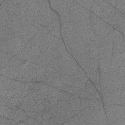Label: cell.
Listing matches in <instances>:
<instances>
[{"instance_id": "cell-27", "label": "cell", "mask_w": 125, "mask_h": 125, "mask_svg": "<svg viewBox=\"0 0 125 125\" xmlns=\"http://www.w3.org/2000/svg\"><path fill=\"white\" fill-rule=\"evenodd\" d=\"M81 104V111L84 109L89 107V104L87 101V99L80 98Z\"/></svg>"}, {"instance_id": "cell-14", "label": "cell", "mask_w": 125, "mask_h": 125, "mask_svg": "<svg viewBox=\"0 0 125 125\" xmlns=\"http://www.w3.org/2000/svg\"><path fill=\"white\" fill-rule=\"evenodd\" d=\"M125 59V52L122 53H112L111 64V65L114 64L119 61Z\"/></svg>"}, {"instance_id": "cell-1", "label": "cell", "mask_w": 125, "mask_h": 125, "mask_svg": "<svg viewBox=\"0 0 125 125\" xmlns=\"http://www.w3.org/2000/svg\"><path fill=\"white\" fill-rule=\"evenodd\" d=\"M107 120L114 121L115 120L125 118V105L104 104Z\"/></svg>"}, {"instance_id": "cell-17", "label": "cell", "mask_w": 125, "mask_h": 125, "mask_svg": "<svg viewBox=\"0 0 125 125\" xmlns=\"http://www.w3.org/2000/svg\"><path fill=\"white\" fill-rule=\"evenodd\" d=\"M93 0H75L74 1L77 4H79L81 6L87 8L89 10H91Z\"/></svg>"}, {"instance_id": "cell-12", "label": "cell", "mask_w": 125, "mask_h": 125, "mask_svg": "<svg viewBox=\"0 0 125 125\" xmlns=\"http://www.w3.org/2000/svg\"><path fill=\"white\" fill-rule=\"evenodd\" d=\"M13 57L10 54L0 52V68L5 67Z\"/></svg>"}, {"instance_id": "cell-4", "label": "cell", "mask_w": 125, "mask_h": 125, "mask_svg": "<svg viewBox=\"0 0 125 125\" xmlns=\"http://www.w3.org/2000/svg\"><path fill=\"white\" fill-rule=\"evenodd\" d=\"M112 56L103 58H99V69L100 73L109 71L111 64Z\"/></svg>"}, {"instance_id": "cell-29", "label": "cell", "mask_w": 125, "mask_h": 125, "mask_svg": "<svg viewBox=\"0 0 125 125\" xmlns=\"http://www.w3.org/2000/svg\"><path fill=\"white\" fill-rule=\"evenodd\" d=\"M27 61L36 64H39L40 62L38 56H30Z\"/></svg>"}, {"instance_id": "cell-16", "label": "cell", "mask_w": 125, "mask_h": 125, "mask_svg": "<svg viewBox=\"0 0 125 125\" xmlns=\"http://www.w3.org/2000/svg\"><path fill=\"white\" fill-rule=\"evenodd\" d=\"M89 107L91 110H99L100 109V101L93 100L91 99H87Z\"/></svg>"}, {"instance_id": "cell-5", "label": "cell", "mask_w": 125, "mask_h": 125, "mask_svg": "<svg viewBox=\"0 0 125 125\" xmlns=\"http://www.w3.org/2000/svg\"><path fill=\"white\" fill-rule=\"evenodd\" d=\"M19 70L13 67H5L0 68V74L12 79H16Z\"/></svg>"}, {"instance_id": "cell-7", "label": "cell", "mask_w": 125, "mask_h": 125, "mask_svg": "<svg viewBox=\"0 0 125 125\" xmlns=\"http://www.w3.org/2000/svg\"><path fill=\"white\" fill-rule=\"evenodd\" d=\"M112 80L110 78L109 73L108 72L100 73V92H101L105 88L107 85L111 83Z\"/></svg>"}, {"instance_id": "cell-25", "label": "cell", "mask_w": 125, "mask_h": 125, "mask_svg": "<svg viewBox=\"0 0 125 125\" xmlns=\"http://www.w3.org/2000/svg\"><path fill=\"white\" fill-rule=\"evenodd\" d=\"M90 60L92 69L99 68V57L91 58Z\"/></svg>"}, {"instance_id": "cell-22", "label": "cell", "mask_w": 125, "mask_h": 125, "mask_svg": "<svg viewBox=\"0 0 125 125\" xmlns=\"http://www.w3.org/2000/svg\"><path fill=\"white\" fill-rule=\"evenodd\" d=\"M79 120L76 115L72 116L69 120L65 121L63 125H79Z\"/></svg>"}, {"instance_id": "cell-21", "label": "cell", "mask_w": 125, "mask_h": 125, "mask_svg": "<svg viewBox=\"0 0 125 125\" xmlns=\"http://www.w3.org/2000/svg\"><path fill=\"white\" fill-rule=\"evenodd\" d=\"M59 91H60V89H58L53 86L49 85L48 93L47 95L52 96V97H54L55 98H56L58 99V94H59Z\"/></svg>"}, {"instance_id": "cell-11", "label": "cell", "mask_w": 125, "mask_h": 125, "mask_svg": "<svg viewBox=\"0 0 125 125\" xmlns=\"http://www.w3.org/2000/svg\"><path fill=\"white\" fill-rule=\"evenodd\" d=\"M82 112L83 120L86 123V125H91V122L92 121V110L89 107L82 110Z\"/></svg>"}, {"instance_id": "cell-20", "label": "cell", "mask_w": 125, "mask_h": 125, "mask_svg": "<svg viewBox=\"0 0 125 125\" xmlns=\"http://www.w3.org/2000/svg\"><path fill=\"white\" fill-rule=\"evenodd\" d=\"M125 0H117L115 7L116 10L123 15H125Z\"/></svg>"}, {"instance_id": "cell-15", "label": "cell", "mask_w": 125, "mask_h": 125, "mask_svg": "<svg viewBox=\"0 0 125 125\" xmlns=\"http://www.w3.org/2000/svg\"><path fill=\"white\" fill-rule=\"evenodd\" d=\"M72 94L69 93L68 92H65L64 91L60 90L58 97V101H66L67 102L70 98Z\"/></svg>"}, {"instance_id": "cell-19", "label": "cell", "mask_w": 125, "mask_h": 125, "mask_svg": "<svg viewBox=\"0 0 125 125\" xmlns=\"http://www.w3.org/2000/svg\"><path fill=\"white\" fill-rule=\"evenodd\" d=\"M61 80L63 83V86H72L73 84V80L69 76L62 75Z\"/></svg>"}, {"instance_id": "cell-30", "label": "cell", "mask_w": 125, "mask_h": 125, "mask_svg": "<svg viewBox=\"0 0 125 125\" xmlns=\"http://www.w3.org/2000/svg\"><path fill=\"white\" fill-rule=\"evenodd\" d=\"M22 122L25 123L26 125H38V123L37 122V121L31 118H27L26 120H25L24 121H23Z\"/></svg>"}, {"instance_id": "cell-8", "label": "cell", "mask_w": 125, "mask_h": 125, "mask_svg": "<svg viewBox=\"0 0 125 125\" xmlns=\"http://www.w3.org/2000/svg\"><path fill=\"white\" fill-rule=\"evenodd\" d=\"M85 90L91 95L94 96L98 100H101L100 96L98 93V92L96 89L95 87L92 84V82L88 80L85 83Z\"/></svg>"}, {"instance_id": "cell-10", "label": "cell", "mask_w": 125, "mask_h": 125, "mask_svg": "<svg viewBox=\"0 0 125 125\" xmlns=\"http://www.w3.org/2000/svg\"><path fill=\"white\" fill-rule=\"evenodd\" d=\"M100 50V46L98 44L92 42H91L89 49L88 50L90 58L99 57V53Z\"/></svg>"}, {"instance_id": "cell-32", "label": "cell", "mask_w": 125, "mask_h": 125, "mask_svg": "<svg viewBox=\"0 0 125 125\" xmlns=\"http://www.w3.org/2000/svg\"><path fill=\"white\" fill-rule=\"evenodd\" d=\"M116 1L117 0H109V1H106L109 5H110L112 7H113V8L115 7L116 5Z\"/></svg>"}, {"instance_id": "cell-6", "label": "cell", "mask_w": 125, "mask_h": 125, "mask_svg": "<svg viewBox=\"0 0 125 125\" xmlns=\"http://www.w3.org/2000/svg\"><path fill=\"white\" fill-rule=\"evenodd\" d=\"M67 102L70 105L75 115L77 114L79 112L81 111L80 98L79 97H77L72 94L70 98L69 99Z\"/></svg>"}, {"instance_id": "cell-24", "label": "cell", "mask_w": 125, "mask_h": 125, "mask_svg": "<svg viewBox=\"0 0 125 125\" xmlns=\"http://www.w3.org/2000/svg\"><path fill=\"white\" fill-rule=\"evenodd\" d=\"M73 82V86L78 88L81 90H85V83H82L77 80H75Z\"/></svg>"}, {"instance_id": "cell-13", "label": "cell", "mask_w": 125, "mask_h": 125, "mask_svg": "<svg viewBox=\"0 0 125 125\" xmlns=\"http://www.w3.org/2000/svg\"><path fill=\"white\" fill-rule=\"evenodd\" d=\"M123 42H125L124 37L118 30L114 29L113 32V44H120Z\"/></svg>"}, {"instance_id": "cell-9", "label": "cell", "mask_w": 125, "mask_h": 125, "mask_svg": "<svg viewBox=\"0 0 125 125\" xmlns=\"http://www.w3.org/2000/svg\"><path fill=\"white\" fill-rule=\"evenodd\" d=\"M26 61L21 60L15 56L12 57V58L10 60L8 64L5 66V67H13L16 68L20 69V67Z\"/></svg>"}, {"instance_id": "cell-26", "label": "cell", "mask_w": 125, "mask_h": 125, "mask_svg": "<svg viewBox=\"0 0 125 125\" xmlns=\"http://www.w3.org/2000/svg\"><path fill=\"white\" fill-rule=\"evenodd\" d=\"M75 25L73 24H64L61 26V32L70 31L74 30Z\"/></svg>"}, {"instance_id": "cell-31", "label": "cell", "mask_w": 125, "mask_h": 125, "mask_svg": "<svg viewBox=\"0 0 125 125\" xmlns=\"http://www.w3.org/2000/svg\"><path fill=\"white\" fill-rule=\"evenodd\" d=\"M112 125H125V118H121L115 120Z\"/></svg>"}, {"instance_id": "cell-28", "label": "cell", "mask_w": 125, "mask_h": 125, "mask_svg": "<svg viewBox=\"0 0 125 125\" xmlns=\"http://www.w3.org/2000/svg\"><path fill=\"white\" fill-rule=\"evenodd\" d=\"M44 101L49 102L51 105L56 104L58 103V100L56 98H55V97H52V96H50L48 95H47V97L44 100Z\"/></svg>"}, {"instance_id": "cell-23", "label": "cell", "mask_w": 125, "mask_h": 125, "mask_svg": "<svg viewBox=\"0 0 125 125\" xmlns=\"http://www.w3.org/2000/svg\"><path fill=\"white\" fill-rule=\"evenodd\" d=\"M15 57L21 60L27 61L29 57V55L28 52L24 49H23L19 54L15 56Z\"/></svg>"}, {"instance_id": "cell-3", "label": "cell", "mask_w": 125, "mask_h": 125, "mask_svg": "<svg viewBox=\"0 0 125 125\" xmlns=\"http://www.w3.org/2000/svg\"><path fill=\"white\" fill-rule=\"evenodd\" d=\"M87 76L90 79L91 82L93 83L95 88L99 91H100V71L99 68L92 69L91 71L86 73Z\"/></svg>"}, {"instance_id": "cell-2", "label": "cell", "mask_w": 125, "mask_h": 125, "mask_svg": "<svg viewBox=\"0 0 125 125\" xmlns=\"http://www.w3.org/2000/svg\"><path fill=\"white\" fill-rule=\"evenodd\" d=\"M102 96L104 104L125 105V89L113 90Z\"/></svg>"}, {"instance_id": "cell-18", "label": "cell", "mask_w": 125, "mask_h": 125, "mask_svg": "<svg viewBox=\"0 0 125 125\" xmlns=\"http://www.w3.org/2000/svg\"><path fill=\"white\" fill-rule=\"evenodd\" d=\"M125 52V42L120 44H113L112 53Z\"/></svg>"}]
</instances>
